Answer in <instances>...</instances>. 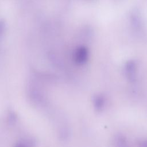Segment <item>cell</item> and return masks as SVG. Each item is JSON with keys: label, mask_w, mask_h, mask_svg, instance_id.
Masks as SVG:
<instances>
[{"label": "cell", "mask_w": 147, "mask_h": 147, "mask_svg": "<svg viewBox=\"0 0 147 147\" xmlns=\"http://www.w3.org/2000/svg\"><path fill=\"white\" fill-rule=\"evenodd\" d=\"M126 75L130 81H133L136 78V68L134 63H129L126 67Z\"/></svg>", "instance_id": "cell-1"}, {"label": "cell", "mask_w": 147, "mask_h": 147, "mask_svg": "<svg viewBox=\"0 0 147 147\" xmlns=\"http://www.w3.org/2000/svg\"><path fill=\"white\" fill-rule=\"evenodd\" d=\"M105 99L102 95H98L95 98L94 105L98 110H102L105 106Z\"/></svg>", "instance_id": "cell-2"}, {"label": "cell", "mask_w": 147, "mask_h": 147, "mask_svg": "<svg viewBox=\"0 0 147 147\" xmlns=\"http://www.w3.org/2000/svg\"><path fill=\"white\" fill-rule=\"evenodd\" d=\"M87 52L84 49H81L78 52L77 59L79 62H83L87 59Z\"/></svg>", "instance_id": "cell-3"}, {"label": "cell", "mask_w": 147, "mask_h": 147, "mask_svg": "<svg viewBox=\"0 0 147 147\" xmlns=\"http://www.w3.org/2000/svg\"><path fill=\"white\" fill-rule=\"evenodd\" d=\"M138 147H147V140L141 141L139 144Z\"/></svg>", "instance_id": "cell-4"}]
</instances>
